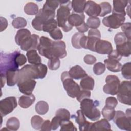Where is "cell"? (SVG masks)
I'll list each match as a JSON object with an SVG mask.
<instances>
[{"mask_svg":"<svg viewBox=\"0 0 131 131\" xmlns=\"http://www.w3.org/2000/svg\"><path fill=\"white\" fill-rule=\"evenodd\" d=\"M84 34L79 32L76 33L74 34L72 38V44L73 47L76 49H80L81 47L79 45V41L81 37Z\"/></svg>","mask_w":131,"mask_h":131,"instance_id":"bcb514c9","label":"cell"},{"mask_svg":"<svg viewBox=\"0 0 131 131\" xmlns=\"http://www.w3.org/2000/svg\"><path fill=\"white\" fill-rule=\"evenodd\" d=\"M113 9L112 13H116L122 14L124 16L126 15L125 11V8L127 6L128 4L127 1H113Z\"/></svg>","mask_w":131,"mask_h":131,"instance_id":"cb8c5ba5","label":"cell"},{"mask_svg":"<svg viewBox=\"0 0 131 131\" xmlns=\"http://www.w3.org/2000/svg\"><path fill=\"white\" fill-rule=\"evenodd\" d=\"M118 104V101L116 98L113 97H109L105 100V106L115 108Z\"/></svg>","mask_w":131,"mask_h":131,"instance_id":"816d5d0a","label":"cell"},{"mask_svg":"<svg viewBox=\"0 0 131 131\" xmlns=\"http://www.w3.org/2000/svg\"><path fill=\"white\" fill-rule=\"evenodd\" d=\"M1 82H2L1 86H2V88H3L5 84L6 81H7L6 77V75H1Z\"/></svg>","mask_w":131,"mask_h":131,"instance_id":"6125c7cd","label":"cell"},{"mask_svg":"<svg viewBox=\"0 0 131 131\" xmlns=\"http://www.w3.org/2000/svg\"><path fill=\"white\" fill-rule=\"evenodd\" d=\"M86 49L95 52V46L100 39L101 34L98 29H91L88 32Z\"/></svg>","mask_w":131,"mask_h":131,"instance_id":"5bb4252c","label":"cell"},{"mask_svg":"<svg viewBox=\"0 0 131 131\" xmlns=\"http://www.w3.org/2000/svg\"><path fill=\"white\" fill-rule=\"evenodd\" d=\"M31 32L27 29H21L19 30L15 36V41L17 45L21 46L27 41L31 36Z\"/></svg>","mask_w":131,"mask_h":131,"instance_id":"44dd1931","label":"cell"},{"mask_svg":"<svg viewBox=\"0 0 131 131\" xmlns=\"http://www.w3.org/2000/svg\"><path fill=\"white\" fill-rule=\"evenodd\" d=\"M86 1L84 0H73L71 2L73 12L76 13H83L84 11Z\"/></svg>","mask_w":131,"mask_h":131,"instance_id":"4dcf8cb0","label":"cell"},{"mask_svg":"<svg viewBox=\"0 0 131 131\" xmlns=\"http://www.w3.org/2000/svg\"><path fill=\"white\" fill-rule=\"evenodd\" d=\"M83 60L86 64L91 65L94 64L96 62L97 59L96 57L93 55H86L83 58Z\"/></svg>","mask_w":131,"mask_h":131,"instance_id":"11a10c76","label":"cell"},{"mask_svg":"<svg viewBox=\"0 0 131 131\" xmlns=\"http://www.w3.org/2000/svg\"><path fill=\"white\" fill-rule=\"evenodd\" d=\"M61 120V119L58 117L57 116H55L52 120L51 122V128L52 130H56L57 129L59 126H60V124Z\"/></svg>","mask_w":131,"mask_h":131,"instance_id":"db71d44e","label":"cell"},{"mask_svg":"<svg viewBox=\"0 0 131 131\" xmlns=\"http://www.w3.org/2000/svg\"><path fill=\"white\" fill-rule=\"evenodd\" d=\"M131 83L130 81H123L120 84L117 98L121 103L130 105Z\"/></svg>","mask_w":131,"mask_h":131,"instance_id":"52a82bcc","label":"cell"},{"mask_svg":"<svg viewBox=\"0 0 131 131\" xmlns=\"http://www.w3.org/2000/svg\"><path fill=\"white\" fill-rule=\"evenodd\" d=\"M41 130L42 131H50L51 130H52L51 122L50 120H47L44 121L42 125Z\"/></svg>","mask_w":131,"mask_h":131,"instance_id":"6f0895ef","label":"cell"},{"mask_svg":"<svg viewBox=\"0 0 131 131\" xmlns=\"http://www.w3.org/2000/svg\"><path fill=\"white\" fill-rule=\"evenodd\" d=\"M18 51L10 54H1V75H5L6 72L11 69L18 68L15 62V56Z\"/></svg>","mask_w":131,"mask_h":131,"instance_id":"8992f818","label":"cell"},{"mask_svg":"<svg viewBox=\"0 0 131 131\" xmlns=\"http://www.w3.org/2000/svg\"><path fill=\"white\" fill-rule=\"evenodd\" d=\"M52 42L53 41L48 37L43 36H41L37 48L39 54L49 59L54 57L51 52Z\"/></svg>","mask_w":131,"mask_h":131,"instance_id":"30bf717a","label":"cell"},{"mask_svg":"<svg viewBox=\"0 0 131 131\" xmlns=\"http://www.w3.org/2000/svg\"><path fill=\"white\" fill-rule=\"evenodd\" d=\"M17 101L14 97H8L0 101V113L1 117L11 113L17 107Z\"/></svg>","mask_w":131,"mask_h":131,"instance_id":"8fae6325","label":"cell"},{"mask_svg":"<svg viewBox=\"0 0 131 131\" xmlns=\"http://www.w3.org/2000/svg\"><path fill=\"white\" fill-rule=\"evenodd\" d=\"M100 20L97 17H90L88 18L86 25L91 29H97L100 26Z\"/></svg>","mask_w":131,"mask_h":131,"instance_id":"60d3db41","label":"cell"},{"mask_svg":"<svg viewBox=\"0 0 131 131\" xmlns=\"http://www.w3.org/2000/svg\"><path fill=\"white\" fill-rule=\"evenodd\" d=\"M28 62L32 64H38L41 63V57L39 56L36 50H30L27 51L26 54Z\"/></svg>","mask_w":131,"mask_h":131,"instance_id":"83f0119b","label":"cell"},{"mask_svg":"<svg viewBox=\"0 0 131 131\" xmlns=\"http://www.w3.org/2000/svg\"><path fill=\"white\" fill-rule=\"evenodd\" d=\"M130 118V109L129 108L126 110L125 114L121 111H116L113 119L118 128L122 130L130 131L131 129Z\"/></svg>","mask_w":131,"mask_h":131,"instance_id":"5b68a950","label":"cell"},{"mask_svg":"<svg viewBox=\"0 0 131 131\" xmlns=\"http://www.w3.org/2000/svg\"><path fill=\"white\" fill-rule=\"evenodd\" d=\"M60 131H74L77 130L73 122L70 120H64L61 121L60 124Z\"/></svg>","mask_w":131,"mask_h":131,"instance_id":"8d00e7d4","label":"cell"},{"mask_svg":"<svg viewBox=\"0 0 131 131\" xmlns=\"http://www.w3.org/2000/svg\"><path fill=\"white\" fill-rule=\"evenodd\" d=\"M68 72L70 77L75 79L83 78L88 76L86 72L78 65L72 67Z\"/></svg>","mask_w":131,"mask_h":131,"instance_id":"603a6c76","label":"cell"},{"mask_svg":"<svg viewBox=\"0 0 131 131\" xmlns=\"http://www.w3.org/2000/svg\"><path fill=\"white\" fill-rule=\"evenodd\" d=\"M44 122L43 119L39 116H34L31 120V124L33 128L36 130L40 129Z\"/></svg>","mask_w":131,"mask_h":131,"instance_id":"74e56055","label":"cell"},{"mask_svg":"<svg viewBox=\"0 0 131 131\" xmlns=\"http://www.w3.org/2000/svg\"><path fill=\"white\" fill-rule=\"evenodd\" d=\"M57 23L54 19H51L46 22L42 26V31L45 32L51 33L57 28Z\"/></svg>","mask_w":131,"mask_h":131,"instance_id":"836d02e7","label":"cell"},{"mask_svg":"<svg viewBox=\"0 0 131 131\" xmlns=\"http://www.w3.org/2000/svg\"><path fill=\"white\" fill-rule=\"evenodd\" d=\"M66 43L63 41H54L52 45L51 52L53 56L63 58L67 56Z\"/></svg>","mask_w":131,"mask_h":131,"instance_id":"4fadbf2b","label":"cell"},{"mask_svg":"<svg viewBox=\"0 0 131 131\" xmlns=\"http://www.w3.org/2000/svg\"><path fill=\"white\" fill-rule=\"evenodd\" d=\"M111 125L108 120L105 119H101L94 123H92L90 130H111Z\"/></svg>","mask_w":131,"mask_h":131,"instance_id":"d4e9b609","label":"cell"},{"mask_svg":"<svg viewBox=\"0 0 131 131\" xmlns=\"http://www.w3.org/2000/svg\"><path fill=\"white\" fill-rule=\"evenodd\" d=\"M104 63L107 69L111 72H118L121 71L122 65L117 60L107 58L104 60Z\"/></svg>","mask_w":131,"mask_h":131,"instance_id":"4316f807","label":"cell"},{"mask_svg":"<svg viewBox=\"0 0 131 131\" xmlns=\"http://www.w3.org/2000/svg\"><path fill=\"white\" fill-rule=\"evenodd\" d=\"M55 116L59 117L61 121L69 120L70 118V113L69 111L65 108H59L55 113Z\"/></svg>","mask_w":131,"mask_h":131,"instance_id":"7bdbcfd3","label":"cell"},{"mask_svg":"<svg viewBox=\"0 0 131 131\" xmlns=\"http://www.w3.org/2000/svg\"><path fill=\"white\" fill-rule=\"evenodd\" d=\"M112 51V44L107 40L100 39L95 46V52L100 54H109Z\"/></svg>","mask_w":131,"mask_h":131,"instance_id":"ffe728a7","label":"cell"},{"mask_svg":"<svg viewBox=\"0 0 131 131\" xmlns=\"http://www.w3.org/2000/svg\"><path fill=\"white\" fill-rule=\"evenodd\" d=\"M59 4L60 7L57 10L56 14L57 25L61 28L64 32H68L73 28V27L68 23V18L72 9L71 2L70 1H59Z\"/></svg>","mask_w":131,"mask_h":131,"instance_id":"7a4b0ae2","label":"cell"},{"mask_svg":"<svg viewBox=\"0 0 131 131\" xmlns=\"http://www.w3.org/2000/svg\"><path fill=\"white\" fill-rule=\"evenodd\" d=\"M77 116H75L76 122L78 124L79 129L80 131L90 130L92 123L88 121L84 117V115L81 110H78L76 112Z\"/></svg>","mask_w":131,"mask_h":131,"instance_id":"2e32d148","label":"cell"},{"mask_svg":"<svg viewBox=\"0 0 131 131\" xmlns=\"http://www.w3.org/2000/svg\"><path fill=\"white\" fill-rule=\"evenodd\" d=\"M39 36L36 34H32L30 38L20 46V48L23 51H28L30 50L37 49L39 42Z\"/></svg>","mask_w":131,"mask_h":131,"instance_id":"ac0fdd59","label":"cell"},{"mask_svg":"<svg viewBox=\"0 0 131 131\" xmlns=\"http://www.w3.org/2000/svg\"><path fill=\"white\" fill-rule=\"evenodd\" d=\"M95 81L94 79L89 76L82 78L80 82V86L83 90H93L94 87Z\"/></svg>","mask_w":131,"mask_h":131,"instance_id":"f546056e","label":"cell"},{"mask_svg":"<svg viewBox=\"0 0 131 131\" xmlns=\"http://www.w3.org/2000/svg\"><path fill=\"white\" fill-rule=\"evenodd\" d=\"M5 75L7 85L9 86H14L18 81L19 70L18 68L9 69L6 72Z\"/></svg>","mask_w":131,"mask_h":131,"instance_id":"d6986e66","label":"cell"},{"mask_svg":"<svg viewBox=\"0 0 131 131\" xmlns=\"http://www.w3.org/2000/svg\"><path fill=\"white\" fill-rule=\"evenodd\" d=\"M103 117L108 121H111L113 119L116 111L115 108H113L106 106H105L102 110L101 111Z\"/></svg>","mask_w":131,"mask_h":131,"instance_id":"d590c367","label":"cell"},{"mask_svg":"<svg viewBox=\"0 0 131 131\" xmlns=\"http://www.w3.org/2000/svg\"><path fill=\"white\" fill-rule=\"evenodd\" d=\"M38 11V6L33 2L28 3L24 7V12L28 15H36Z\"/></svg>","mask_w":131,"mask_h":131,"instance_id":"d6a6232c","label":"cell"},{"mask_svg":"<svg viewBox=\"0 0 131 131\" xmlns=\"http://www.w3.org/2000/svg\"><path fill=\"white\" fill-rule=\"evenodd\" d=\"M15 62L16 65L18 67L21 66L26 63L27 58L24 55L20 54L18 51L15 56Z\"/></svg>","mask_w":131,"mask_h":131,"instance_id":"c3c4849f","label":"cell"},{"mask_svg":"<svg viewBox=\"0 0 131 131\" xmlns=\"http://www.w3.org/2000/svg\"><path fill=\"white\" fill-rule=\"evenodd\" d=\"M76 29L79 31V32L81 33H84V32H86L89 29V27L85 22L82 23L81 25L76 27Z\"/></svg>","mask_w":131,"mask_h":131,"instance_id":"680465c9","label":"cell"},{"mask_svg":"<svg viewBox=\"0 0 131 131\" xmlns=\"http://www.w3.org/2000/svg\"><path fill=\"white\" fill-rule=\"evenodd\" d=\"M61 80L68 95L72 98L76 97L80 91V88L70 77L68 72L64 71L61 74Z\"/></svg>","mask_w":131,"mask_h":131,"instance_id":"277c9868","label":"cell"},{"mask_svg":"<svg viewBox=\"0 0 131 131\" xmlns=\"http://www.w3.org/2000/svg\"><path fill=\"white\" fill-rule=\"evenodd\" d=\"M122 58V56L120 55L116 50H113L109 54H108V58L114 59L119 61Z\"/></svg>","mask_w":131,"mask_h":131,"instance_id":"9f6ffc18","label":"cell"},{"mask_svg":"<svg viewBox=\"0 0 131 131\" xmlns=\"http://www.w3.org/2000/svg\"><path fill=\"white\" fill-rule=\"evenodd\" d=\"M116 51L122 56H129L130 55V41L116 45Z\"/></svg>","mask_w":131,"mask_h":131,"instance_id":"f1b7e54d","label":"cell"},{"mask_svg":"<svg viewBox=\"0 0 131 131\" xmlns=\"http://www.w3.org/2000/svg\"><path fill=\"white\" fill-rule=\"evenodd\" d=\"M47 70V66L43 64H27L19 70V80L23 79H42L46 76Z\"/></svg>","mask_w":131,"mask_h":131,"instance_id":"6da1fadb","label":"cell"},{"mask_svg":"<svg viewBox=\"0 0 131 131\" xmlns=\"http://www.w3.org/2000/svg\"><path fill=\"white\" fill-rule=\"evenodd\" d=\"M50 19L40 9L32 21V26L34 29L37 31L42 30L44 24Z\"/></svg>","mask_w":131,"mask_h":131,"instance_id":"9a60e30c","label":"cell"},{"mask_svg":"<svg viewBox=\"0 0 131 131\" xmlns=\"http://www.w3.org/2000/svg\"><path fill=\"white\" fill-rule=\"evenodd\" d=\"M12 25L14 28L21 29L27 26V21L23 17H17L13 20Z\"/></svg>","mask_w":131,"mask_h":131,"instance_id":"f35d334b","label":"cell"},{"mask_svg":"<svg viewBox=\"0 0 131 131\" xmlns=\"http://www.w3.org/2000/svg\"><path fill=\"white\" fill-rule=\"evenodd\" d=\"M85 12L90 17H97L99 16L101 12L100 5L93 1H88L86 2Z\"/></svg>","mask_w":131,"mask_h":131,"instance_id":"e0dca14e","label":"cell"},{"mask_svg":"<svg viewBox=\"0 0 131 131\" xmlns=\"http://www.w3.org/2000/svg\"><path fill=\"white\" fill-rule=\"evenodd\" d=\"M115 43L116 45H121L124 43H125L129 40L125 35L123 32H119L117 33L114 37Z\"/></svg>","mask_w":131,"mask_h":131,"instance_id":"f6af8a7d","label":"cell"},{"mask_svg":"<svg viewBox=\"0 0 131 131\" xmlns=\"http://www.w3.org/2000/svg\"><path fill=\"white\" fill-rule=\"evenodd\" d=\"M99 5L101 8V12L99 15L100 16H104L106 14L111 12L112 7L109 3L107 2H103L101 3Z\"/></svg>","mask_w":131,"mask_h":131,"instance_id":"b9f144b4","label":"cell"},{"mask_svg":"<svg viewBox=\"0 0 131 131\" xmlns=\"http://www.w3.org/2000/svg\"><path fill=\"white\" fill-rule=\"evenodd\" d=\"M36 112L41 115L46 114L49 110V105L45 101H39L35 105V107Z\"/></svg>","mask_w":131,"mask_h":131,"instance_id":"1f68e13d","label":"cell"},{"mask_svg":"<svg viewBox=\"0 0 131 131\" xmlns=\"http://www.w3.org/2000/svg\"><path fill=\"white\" fill-rule=\"evenodd\" d=\"M87 40H88V37L85 36L84 34L83 35V36L81 37L80 41H79V45L81 48L86 49V45H87Z\"/></svg>","mask_w":131,"mask_h":131,"instance_id":"91938a15","label":"cell"},{"mask_svg":"<svg viewBox=\"0 0 131 131\" xmlns=\"http://www.w3.org/2000/svg\"><path fill=\"white\" fill-rule=\"evenodd\" d=\"M20 126L19 120L16 117H11L7 121V128L10 130H17Z\"/></svg>","mask_w":131,"mask_h":131,"instance_id":"e575fe53","label":"cell"},{"mask_svg":"<svg viewBox=\"0 0 131 131\" xmlns=\"http://www.w3.org/2000/svg\"><path fill=\"white\" fill-rule=\"evenodd\" d=\"M36 81L33 79H19L17 86L19 91L25 95H31L36 85Z\"/></svg>","mask_w":131,"mask_h":131,"instance_id":"7c38bea8","label":"cell"},{"mask_svg":"<svg viewBox=\"0 0 131 131\" xmlns=\"http://www.w3.org/2000/svg\"><path fill=\"white\" fill-rule=\"evenodd\" d=\"M125 19V16L123 15L112 13V14L104 17L102 20V23L106 27L116 29L123 24Z\"/></svg>","mask_w":131,"mask_h":131,"instance_id":"9c48e42d","label":"cell"},{"mask_svg":"<svg viewBox=\"0 0 131 131\" xmlns=\"http://www.w3.org/2000/svg\"><path fill=\"white\" fill-rule=\"evenodd\" d=\"M121 30L129 40H130L131 24L130 23H125L121 26Z\"/></svg>","mask_w":131,"mask_h":131,"instance_id":"681fc988","label":"cell"},{"mask_svg":"<svg viewBox=\"0 0 131 131\" xmlns=\"http://www.w3.org/2000/svg\"><path fill=\"white\" fill-rule=\"evenodd\" d=\"M99 101L90 98H86L80 102V109L88 119L92 121L97 120L100 117V112L97 108Z\"/></svg>","mask_w":131,"mask_h":131,"instance_id":"3957f363","label":"cell"},{"mask_svg":"<svg viewBox=\"0 0 131 131\" xmlns=\"http://www.w3.org/2000/svg\"><path fill=\"white\" fill-rule=\"evenodd\" d=\"M131 63L130 62H127L122 66L121 71L123 77L127 79H131Z\"/></svg>","mask_w":131,"mask_h":131,"instance_id":"ab89813d","label":"cell"},{"mask_svg":"<svg viewBox=\"0 0 131 131\" xmlns=\"http://www.w3.org/2000/svg\"><path fill=\"white\" fill-rule=\"evenodd\" d=\"M105 82L103 88V92L111 95H117L120 84L118 77L115 75H108L105 78Z\"/></svg>","mask_w":131,"mask_h":131,"instance_id":"ba28073f","label":"cell"},{"mask_svg":"<svg viewBox=\"0 0 131 131\" xmlns=\"http://www.w3.org/2000/svg\"><path fill=\"white\" fill-rule=\"evenodd\" d=\"M60 65V61L58 58L53 57L49 59L48 66L49 68L51 70H57Z\"/></svg>","mask_w":131,"mask_h":131,"instance_id":"ee69618b","label":"cell"},{"mask_svg":"<svg viewBox=\"0 0 131 131\" xmlns=\"http://www.w3.org/2000/svg\"><path fill=\"white\" fill-rule=\"evenodd\" d=\"M1 32H2L3 30H5L7 27L8 22L7 19L3 17H1Z\"/></svg>","mask_w":131,"mask_h":131,"instance_id":"94428289","label":"cell"},{"mask_svg":"<svg viewBox=\"0 0 131 131\" xmlns=\"http://www.w3.org/2000/svg\"><path fill=\"white\" fill-rule=\"evenodd\" d=\"M90 97H91L90 91L82 89V90H80L78 95L77 96L76 99L77 101L80 102L82 100L86 98H89Z\"/></svg>","mask_w":131,"mask_h":131,"instance_id":"f907efd6","label":"cell"},{"mask_svg":"<svg viewBox=\"0 0 131 131\" xmlns=\"http://www.w3.org/2000/svg\"><path fill=\"white\" fill-rule=\"evenodd\" d=\"M50 36L55 40H60L63 37L62 33L59 28H56L50 33Z\"/></svg>","mask_w":131,"mask_h":131,"instance_id":"f5cc1de1","label":"cell"},{"mask_svg":"<svg viewBox=\"0 0 131 131\" xmlns=\"http://www.w3.org/2000/svg\"><path fill=\"white\" fill-rule=\"evenodd\" d=\"M105 70L104 64L101 62L96 63L93 67V72L97 75H100L103 74Z\"/></svg>","mask_w":131,"mask_h":131,"instance_id":"7dc6e473","label":"cell"},{"mask_svg":"<svg viewBox=\"0 0 131 131\" xmlns=\"http://www.w3.org/2000/svg\"><path fill=\"white\" fill-rule=\"evenodd\" d=\"M85 15L83 13H76L73 12L69 17L68 23L72 27H78L84 22Z\"/></svg>","mask_w":131,"mask_h":131,"instance_id":"7402d4cb","label":"cell"},{"mask_svg":"<svg viewBox=\"0 0 131 131\" xmlns=\"http://www.w3.org/2000/svg\"><path fill=\"white\" fill-rule=\"evenodd\" d=\"M35 100V96L33 94L24 95L19 98L18 104L21 107L27 108L29 107L34 103Z\"/></svg>","mask_w":131,"mask_h":131,"instance_id":"484cf974","label":"cell"}]
</instances>
